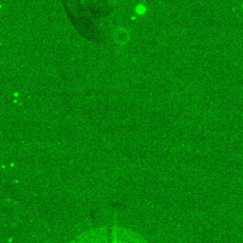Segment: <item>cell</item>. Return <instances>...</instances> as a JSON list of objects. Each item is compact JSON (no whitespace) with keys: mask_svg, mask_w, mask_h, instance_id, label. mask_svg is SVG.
Returning <instances> with one entry per match:
<instances>
[{"mask_svg":"<svg viewBox=\"0 0 243 243\" xmlns=\"http://www.w3.org/2000/svg\"><path fill=\"white\" fill-rule=\"evenodd\" d=\"M70 243H148L136 232L118 226L88 230L76 236Z\"/></svg>","mask_w":243,"mask_h":243,"instance_id":"cell-1","label":"cell"}]
</instances>
